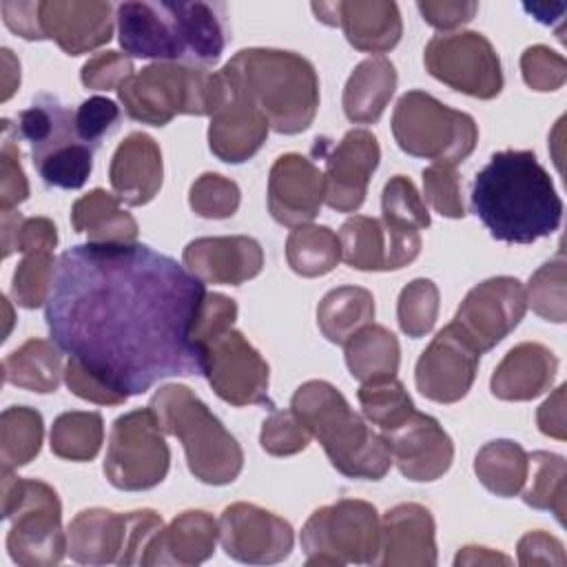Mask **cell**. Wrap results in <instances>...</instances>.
<instances>
[{
  "label": "cell",
  "instance_id": "obj_17",
  "mask_svg": "<svg viewBox=\"0 0 567 567\" xmlns=\"http://www.w3.org/2000/svg\"><path fill=\"white\" fill-rule=\"evenodd\" d=\"M217 75L219 100L210 115L208 146L217 159L226 164H241L261 148L270 124L224 66Z\"/></svg>",
  "mask_w": 567,
  "mask_h": 567
},
{
  "label": "cell",
  "instance_id": "obj_5",
  "mask_svg": "<svg viewBox=\"0 0 567 567\" xmlns=\"http://www.w3.org/2000/svg\"><path fill=\"white\" fill-rule=\"evenodd\" d=\"M148 408L159 427L182 441L188 470L197 481L228 485L239 476L244 467L241 445L188 385H162Z\"/></svg>",
  "mask_w": 567,
  "mask_h": 567
},
{
  "label": "cell",
  "instance_id": "obj_31",
  "mask_svg": "<svg viewBox=\"0 0 567 567\" xmlns=\"http://www.w3.org/2000/svg\"><path fill=\"white\" fill-rule=\"evenodd\" d=\"M75 233H84L91 244H133L137 221L120 206V199L104 188H93L71 208Z\"/></svg>",
  "mask_w": 567,
  "mask_h": 567
},
{
  "label": "cell",
  "instance_id": "obj_62",
  "mask_svg": "<svg viewBox=\"0 0 567 567\" xmlns=\"http://www.w3.org/2000/svg\"><path fill=\"white\" fill-rule=\"evenodd\" d=\"M20 84V62L9 49H2V102H7Z\"/></svg>",
  "mask_w": 567,
  "mask_h": 567
},
{
  "label": "cell",
  "instance_id": "obj_63",
  "mask_svg": "<svg viewBox=\"0 0 567 567\" xmlns=\"http://www.w3.org/2000/svg\"><path fill=\"white\" fill-rule=\"evenodd\" d=\"M22 215L16 210H2V257H9L16 252V239H18V228L22 224Z\"/></svg>",
  "mask_w": 567,
  "mask_h": 567
},
{
  "label": "cell",
  "instance_id": "obj_53",
  "mask_svg": "<svg viewBox=\"0 0 567 567\" xmlns=\"http://www.w3.org/2000/svg\"><path fill=\"white\" fill-rule=\"evenodd\" d=\"M117 120H120V106L109 97L93 95L84 100L75 111V133L80 142H84L95 151L102 137L115 131Z\"/></svg>",
  "mask_w": 567,
  "mask_h": 567
},
{
  "label": "cell",
  "instance_id": "obj_61",
  "mask_svg": "<svg viewBox=\"0 0 567 567\" xmlns=\"http://www.w3.org/2000/svg\"><path fill=\"white\" fill-rule=\"evenodd\" d=\"M496 563L509 565L512 558L505 554H498L489 547H476V545L463 547L454 558V565H496Z\"/></svg>",
  "mask_w": 567,
  "mask_h": 567
},
{
  "label": "cell",
  "instance_id": "obj_20",
  "mask_svg": "<svg viewBox=\"0 0 567 567\" xmlns=\"http://www.w3.org/2000/svg\"><path fill=\"white\" fill-rule=\"evenodd\" d=\"M323 204V171L299 155L286 153L275 159L268 175V210L284 226L310 224Z\"/></svg>",
  "mask_w": 567,
  "mask_h": 567
},
{
  "label": "cell",
  "instance_id": "obj_15",
  "mask_svg": "<svg viewBox=\"0 0 567 567\" xmlns=\"http://www.w3.org/2000/svg\"><path fill=\"white\" fill-rule=\"evenodd\" d=\"M217 523L221 549L239 563L272 565L292 551L295 534L290 523L259 505L233 503Z\"/></svg>",
  "mask_w": 567,
  "mask_h": 567
},
{
  "label": "cell",
  "instance_id": "obj_52",
  "mask_svg": "<svg viewBox=\"0 0 567 567\" xmlns=\"http://www.w3.org/2000/svg\"><path fill=\"white\" fill-rule=\"evenodd\" d=\"M523 80L534 91H556L567 80V62L565 58L543 44H534L520 55Z\"/></svg>",
  "mask_w": 567,
  "mask_h": 567
},
{
  "label": "cell",
  "instance_id": "obj_16",
  "mask_svg": "<svg viewBox=\"0 0 567 567\" xmlns=\"http://www.w3.org/2000/svg\"><path fill=\"white\" fill-rule=\"evenodd\" d=\"M481 352L452 321L421 352L414 370L416 390L436 403L461 401L476 377Z\"/></svg>",
  "mask_w": 567,
  "mask_h": 567
},
{
  "label": "cell",
  "instance_id": "obj_7",
  "mask_svg": "<svg viewBox=\"0 0 567 567\" xmlns=\"http://www.w3.org/2000/svg\"><path fill=\"white\" fill-rule=\"evenodd\" d=\"M2 470V518L11 520L7 551L22 567H51L66 554L62 505L55 489Z\"/></svg>",
  "mask_w": 567,
  "mask_h": 567
},
{
  "label": "cell",
  "instance_id": "obj_50",
  "mask_svg": "<svg viewBox=\"0 0 567 567\" xmlns=\"http://www.w3.org/2000/svg\"><path fill=\"white\" fill-rule=\"evenodd\" d=\"M423 202H427L439 215L461 219L465 215L461 197V177L454 166L430 164L423 168Z\"/></svg>",
  "mask_w": 567,
  "mask_h": 567
},
{
  "label": "cell",
  "instance_id": "obj_43",
  "mask_svg": "<svg viewBox=\"0 0 567 567\" xmlns=\"http://www.w3.org/2000/svg\"><path fill=\"white\" fill-rule=\"evenodd\" d=\"M58 272V261L49 248H29L22 252L11 281V297L22 308H40L49 301L53 281Z\"/></svg>",
  "mask_w": 567,
  "mask_h": 567
},
{
  "label": "cell",
  "instance_id": "obj_11",
  "mask_svg": "<svg viewBox=\"0 0 567 567\" xmlns=\"http://www.w3.org/2000/svg\"><path fill=\"white\" fill-rule=\"evenodd\" d=\"M164 430L151 408L126 412L113 421L104 456L109 483L124 492H140L159 485L171 465V450Z\"/></svg>",
  "mask_w": 567,
  "mask_h": 567
},
{
  "label": "cell",
  "instance_id": "obj_40",
  "mask_svg": "<svg viewBox=\"0 0 567 567\" xmlns=\"http://www.w3.org/2000/svg\"><path fill=\"white\" fill-rule=\"evenodd\" d=\"M51 452L64 461H91L104 441L100 412H64L53 421L49 436Z\"/></svg>",
  "mask_w": 567,
  "mask_h": 567
},
{
  "label": "cell",
  "instance_id": "obj_42",
  "mask_svg": "<svg viewBox=\"0 0 567 567\" xmlns=\"http://www.w3.org/2000/svg\"><path fill=\"white\" fill-rule=\"evenodd\" d=\"M359 403L363 416L381 430V434L399 427L416 408L396 377L365 381L359 392Z\"/></svg>",
  "mask_w": 567,
  "mask_h": 567
},
{
  "label": "cell",
  "instance_id": "obj_32",
  "mask_svg": "<svg viewBox=\"0 0 567 567\" xmlns=\"http://www.w3.org/2000/svg\"><path fill=\"white\" fill-rule=\"evenodd\" d=\"M4 381L31 390V392H55L60 377H64L62 354L55 341L29 339L2 361Z\"/></svg>",
  "mask_w": 567,
  "mask_h": 567
},
{
  "label": "cell",
  "instance_id": "obj_44",
  "mask_svg": "<svg viewBox=\"0 0 567 567\" xmlns=\"http://www.w3.org/2000/svg\"><path fill=\"white\" fill-rule=\"evenodd\" d=\"M33 164L44 184L66 190L82 188L93 171V148L73 140L33 157Z\"/></svg>",
  "mask_w": 567,
  "mask_h": 567
},
{
  "label": "cell",
  "instance_id": "obj_9",
  "mask_svg": "<svg viewBox=\"0 0 567 567\" xmlns=\"http://www.w3.org/2000/svg\"><path fill=\"white\" fill-rule=\"evenodd\" d=\"M162 529L164 520L153 509H82L66 527V554L82 565H146L151 543Z\"/></svg>",
  "mask_w": 567,
  "mask_h": 567
},
{
  "label": "cell",
  "instance_id": "obj_29",
  "mask_svg": "<svg viewBox=\"0 0 567 567\" xmlns=\"http://www.w3.org/2000/svg\"><path fill=\"white\" fill-rule=\"evenodd\" d=\"M175 16L179 38L186 53V64L204 66L219 60L228 42L226 9L217 2H168Z\"/></svg>",
  "mask_w": 567,
  "mask_h": 567
},
{
  "label": "cell",
  "instance_id": "obj_35",
  "mask_svg": "<svg viewBox=\"0 0 567 567\" xmlns=\"http://www.w3.org/2000/svg\"><path fill=\"white\" fill-rule=\"evenodd\" d=\"M346 363L354 379L361 383L396 377L401 348L396 337L377 323L363 326L346 341Z\"/></svg>",
  "mask_w": 567,
  "mask_h": 567
},
{
  "label": "cell",
  "instance_id": "obj_54",
  "mask_svg": "<svg viewBox=\"0 0 567 567\" xmlns=\"http://www.w3.org/2000/svg\"><path fill=\"white\" fill-rule=\"evenodd\" d=\"M133 75V62L126 53L120 51H102L89 58L80 71V80L86 89L109 91L115 89Z\"/></svg>",
  "mask_w": 567,
  "mask_h": 567
},
{
  "label": "cell",
  "instance_id": "obj_12",
  "mask_svg": "<svg viewBox=\"0 0 567 567\" xmlns=\"http://www.w3.org/2000/svg\"><path fill=\"white\" fill-rule=\"evenodd\" d=\"M423 62L432 78L465 95L492 100L503 89L498 53L478 31L434 35L425 47Z\"/></svg>",
  "mask_w": 567,
  "mask_h": 567
},
{
  "label": "cell",
  "instance_id": "obj_51",
  "mask_svg": "<svg viewBox=\"0 0 567 567\" xmlns=\"http://www.w3.org/2000/svg\"><path fill=\"white\" fill-rule=\"evenodd\" d=\"M16 126L2 120V148H0V208L13 210L29 197V182L20 164V148L13 140Z\"/></svg>",
  "mask_w": 567,
  "mask_h": 567
},
{
  "label": "cell",
  "instance_id": "obj_19",
  "mask_svg": "<svg viewBox=\"0 0 567 567\" xmlns=\"http://www.w3.org/2000/svg\"><path fill=\"white\" fill-rule=\"evenodd\" d=\"M390 445L392 463L416 483L441 478L454 461V443L441 423L423 412H412L399 427L383 434Z\"/></svg>",
  "mask_w": 567,
  "mask_h": 567
},
{
  "label": "cell",
  "instance_id": "obj_56",
  "mask_svg": "<svg viewBox=\"0 0 567 567\" xmlns=\"http://www.w3.org/2000/svg\"><path fill=\"white\" fill-rule=\"evenodd\" d=\"M64 383L66 388L91 403L97 405H122L124 399L120 394H115L111 388H106L97 377H93L89 370H84L78 361L69 359L64 365Z\"/></svg>",
  "mask_w": 567,
  "mask_h": 567
},
{
  "label": "cell",
  "instance_id": "obj_39",
  "mask_svg": "<svg viewBox=\"0 0 567 567\" xmlns=\"http://www.w3.org/2000/svg\"><path fill=\"white\" fill-rule=\"evenodd\" d=\"M44 436L42 414L27 405H11L0 416L2 470H18L33 461Z\"/></svg>",
  "mask_w": 567,
  "mask_h": 567
},
{
  "label": "cell",
  "instance_id": "obj_21",
  "mask_svg": "<svg viewBox=\"0 0 567 567\" xmlns=\"http://www.w3.org/2000/svg\"><path fill=\"white\" fill-rule=\"evenodd\" d=\"M113 7L109 2L44 0L38 2L42 40H53L64 53L80 55L106 44L113 35Z\"/></svg>",
  "mask_w": 567,
  "mask_h": 567
},
{
  "label": "cell",
  "instance_id": "obj_28",
  "mask_svg": "<svg viewBox=\"0 0 567 567\" xmlns=\"http://www.w3.org/2000/svg\"><path fill=\"white\" fill-rule=\"evenodd\" d=\"M219 523L204 509L182 512L151 543L146 565H199L215 551Z\"/></svg>",
  "mask_w": 567,
  "mask_h": 567
},
{
  "label": "cell",
  "instance_id": "obj_59",
  "mask_svg": "<svg viewBox=\"0 0 567 567\" xmlns=\"http://www.w3.org/2000/svg\"><path fill=\"white\" fill-rule=\"evenodd\" d=\"M565 390L567 385L560 383L551 394L549 399L538 408L536 412V423H538V430L545 434V436H551V439H558V441H565L567 439V421H565Z\"/></svg>",
  "mask_w": 567,
  "mask_h": 567
},
{
  "label": "cell",
  "instance_id": "obj_46",
  "mask_svg": "<svg viewBox=\"0 0 567 567\" xmlns=\"http://www.w3.org/2000/svg\"><path fill=\"white\" fill-rule=\"evenodd\" d=\"M381 213V221L392 228L423 230L430 226V213L423 195H419L414 182L405 175H394L383 186Z\"/></svg>",
  "mask_w": 567,
  "mask_h": 567
},
{
  "label": "cell",
  "instance_id": "obj_23",
  "mask_svg": "<svg viewBox=\"0 0 567 567\" xmlns=\"http://www.w3.org/2000/svg\"><path fill=\"white\" fill-rule=\"evenodd\" d=\"M317 20L341 27L346 40L363 53H385L401 40L403 24L396 2L385 0H348L312 2Z\"/></svg>",
  "mask_w": 567,
  "mask_h": 567
},
{
  "label": "cell",
  "instance_id": "obj_37",
  "mask_svg": "<svg viewBox=\"0 0 567 567\" xmlns=\"http://www.w3.org/2000/svg\"><path fill=\"white\" fill-rule=\"evenodd\" d=\"M288 266L301 277H321L341 261L339 235L328 226H295L286 239Z\"/></svg>",
  "mask_w": 567,
  "mask_h": 567
},
{
  "label": "cell",
  "instance_id": "obj_41",
  "mask_svg": "<svg viewBox=\"0 0 567 567\" xmlns=\"http://www.w3.org/2000/svg\"><path fill=\"white\" fill-rule=\"evenodd\" d=\"M341 259L357 270H385L388 237L381 219L354 215L339 230Z\"/></svg>",
  "mask_w": 567,
  "mask_h": 567
},
{
  "label": "cell",
  "instance_id": "obj_13",
  "mask_svg": "<svg viewBox=\"0 0 567 567\" xmlns=\"http://www.w3.org/2000/svg\"><path fill=\"white\" fill-rule=\"evenodd\" d=\"M202 359L204 377L221 401L235 408H275L268 396L270 368L239 330L228 328L202 343Z\"/></svg>",
  "mask_w": 567,
  "mask_h": 567
},
{
  "label": "cell",
  "instance_id": "obj_24",
  "mask_svg": "<svg viewBox=\"0 0 567 567\" xmlns=\"http://www.w3.org/2000/svg\"><path fill=\"white\" fill-rule=\"evenodd\" d=\"M184 266L204 284L239 286L264 268V250L246 235L199 237L184 248Z\"/></svg>",
  "mask_w": 567,
  "mask_h": 567
},
{
  "label": "cell",
  "instance_id": "obj_33",
  "mask_svg": "<svg viewBox=\"0 0 567 567\" xmlns=\"http://www.w3.org/2000/svg\"><path fill=\"white\" fill-rule=\"evenodd\" d=\"M374 319V297L361 286H339L323 295L317 308V323L330 343L346 341Z\"/></svg>",
  "mask_w": 567,
  "mask_h": 567
},
{
  "label": "cell",
  "instance_id": "obj_55",
  "mask_svg": "<svg viewBox=\"0 0 567 567\" xmlns=\"http://www.w3.org/2000/svg\"><path fill=\"white\" fill-rule=\"evenodd\" d=\"M237 319V303L219 292H206L197 321H195V330H193V339L199 343H206L208 339H213L215 334L233 328Z\"/></svg>",
  "mask_w": 567,
  "mask_h": 567
},
{
  "label": "cell",
  "instance_id": "obj_48",
  "mask_svg": "<svg viewBox=\"0 0 567 567\" xmlns=\"http://www.w3.org/2000/svg\"><path fill=\"white\" fill-rule=\"evenodd\" d=\"M239 195V186L233 179L219 173H204L193 182L188 204L199 217L226 219L237 213Z\"/></svg>",
  "mask_w": 567,
  "mask_h": 567
},
{
  "label": "cell",
  "instance_id": "obj_1",
  "mask_svg": "<svg viewBox=\"0 0 567 567\" xmlns=\"http://www.w3.org/2000/svg\"><path fill=\"white\" fill-rule=\"evenodd\" d=\"M204 281L144 244H78L58 259L47 326L62 352L124 401L204 374L193 339Z\"/></svg>",
  "mask_w": 567,
  "mask_h": 567
},
{
  "label": "cell",
  "instance_id": "obj_27",
  "mask_svg": "<svg viewBox=\"0 0 567 567\" xmlns=\"http://www.w3.org/2000/svg\"><path fill=\"white\" fill-rule=\"evenodd\" d=\"M556 372V354L538 341H525L503 357L489 388L501 401H532L551 388Z\"/></svg>",
  "mask_w": 567,
  "mask_h": 567
},
{
  "label": "cell",
  "instance_id": "obj_45",
  "mask_svg": "<svg viewBox=\"0 0 567 567\" xmlns=\"http://www.w3.org/2000/svg\"><path fill=\"white\" fill-rule=\"evenodd\" d=\"M527 306L545 321L563 323L567 319V288H565V257L558 252L543 264L525 288Z\"/></svg>",
  "mask_w": 567,
  "mask_h": 567
},
{
  "label": "cell",
  "instance_id": "obj_8",
  "mask_svg": "<svg viewBox=\"0 0 567 567\" xmlns=\"http://www.w3.org/2000/svg\"><path fill=\"white\" fill-rule=\"evenodd\" d=\"M392 135L399 148L432 164L456 166L470 157L478 142L472 115L454 111L425 91H408L392 113Z\"/></svg>",
  "mask_w": 567,
  "mask_h": 567
},
{
  "label": "cell",
  "instance_id": "obj_4",
  "mask_svg": "<svg viewBox=\"0 0 567 567\" xmlns=\"http://www.w3.org/2000/svg\"><path fill=\"white\" fill-rule=\"evenodd\" d=\"M224 69L266 115L272 131L295 135L306 131L319 109V78L299 53L281 49H241Z\"/></svg>",
  "mask_w": 567,
  "mask_h": 567
},
{
  "label": "cell",
  "instance_id": "obj_36",
  "mask_svg": "<svg viewBox=\"0 0 567 567\" xmlns=\"http://www.w3.org/2000/svg\"><path fill=\"white\" fill-rule=\"evenodd\" d=\"M529 470V454L509 439H498L485 443L476 458H474V472L483 487L501 498L516 496L525 481Z\"/></svg>",
  "mask_w": 567,
  "mask_h": 567
},
{
  "label": "cell",
  "instance_id": "obj_30",
  "mask_svg": "<svg viewBox=\"0 0 567 567\" xmlns=\"http://www.w3.org/2000/svg\"><path fill=\"white\" fill-rule=\"evenodd\" d=\"M396 89V69L383 55H372L354 66L343 89V113L354 124H372L385 111Z\"/></svg>",
  "mask_w": 567,
  "mask_h": 567
},
{
  "label": "cell",
  "instance_id": "obj_26",
  "mask_svg": "<svg viewBox=\"0 0 567 567\" xmlns=\"http://www.w3.org/2000/svg\"><path fill=\"white\" fill-rule=\"evenodd\" d=\"M109 177L120 202L126 206L148 204L159 193L164 177L157 142L142 131L126 135L113 153Z\"/></svg>",
  "mask_w": 567,
  "mask_h": 567
},
{
  "label": "cell",
  "instance_id": "obj_38",
  "mask_svg": "<svg viewBox=\"0 0 567 567\" xmlns=\"http://www.w3.org/2000/svg\"><path fill=\"white\" fill-rule=\"evenodd\" d=\"M527 485H523V501L534 509H547L556 520L565 523L567 503V465L560 454L534 452L529 456Z\"/></svg>",
  "mask_w": 567,
  "mask_h": 567
},
{
  "label": "cell",
  "instance_id": "obj_49",
  "mask_svg": "<svg viewBox=\"0 0 567 567\" xmlns=\"http://www.w3.org/2000/svg\"><path fill=\"white\" fill-rule=\"evenodd\" d=\"M312 434L292 410H270L261 425L259 443L272 456H292L308 447Z\"/></svg>",
  "mask_w": 567,
  "mask_h": 567
},
{
  "label": "cell",
  "instance_id": "obj_6",
  "mask_svg": "<svg viewBox=\"0 0 567 567\" xmlns=\"http://www.w3.org/2000/svg\"><path fill=\"white\" fill-rule=\"evenodd\" d=\"M126 115L164 126L175 115H213L219 100V75L184 62H153L117 86Z\"/></svg>",
  "mask_w": 567,
  "mask_h": 567
},
{
  "label": "cell",
  "instance_id": "obj_2",
  "mask_svg": "<svg viewBox=\"0 0 567 567\" xmlns=\"http://www.w3.org/2000/svg\"><path fill=\"white\" fill-rule=\"evenodd\" d=\"M470 199L489 235L507 244L547 237L563 219V199L534 151L494 153L476 173Z\"/></svg>",
  "mask_w": 567,
  "mask_h": 567
},
{
  "label": "cell",
  "instance_id": "obj_58",
  "mask_svg": "<svg viewBox=\"0 0 567 567\" xmlns=\"http://www.w3.org/2000/svg\"><path fill=\"white\" fill-rule=\"evenodd\" d=\"M416 7L423 20L439 31H452L470 22L478 11V2H465V0H443V2L425 0V2H419Z\"/></svg>",
  "mask_w": 567,
  "mask_h": 567
},
{
  "label": "cell",
  "instance_id": "obj_57",
  "mask_svg": "<svg viewBox=\"0 0 567 567\" xmlns=\"http://www.w3.org/2000/svg\"><path fill=\"white\" fill-rule=\"evenodd\" d=\"M518 563L523 567L529 565H565V547L563 543L543 532V529H534L527 532L520 540H518Z\"/></svg>",
  "mask_w": 567,
  "mask_h": 567
},
{
  "label": "cell",
  "instance_id": "obj_10",
  "mask_svg": "<svg viewBox=\"0 0 567 567\" xmlns=\"http://www.w3.org/2000/svg\"><path fill=\"white\" fill-rule=\"evenodd\" d=\"M379 540V512L372 503L359 498L323 505L301 527V549L308 565H374Z\"/></svg>",
  "mask_w": 567,
  "mask_h": 567
},
{
  "label": "cell",
  "instance_id": "obj_22",
  "mask_svg": "<svg viewBox=\"0 0 567 567\" xmlns=\"http://www.w3.org/2000/svg\"><path fill=\"white\" fill-rule=\"evenodd\" d=\"M117 38L128 58L184 62V47L168 0L122 2L117 7Z\"/></svg>",
  "mask_w": 567,
  "mask_h": 567
},
{
  "label": "cell",
  "instance_id": "obj_34",
  "mask_svg": "<svg viewBox=\"0 0 567 567\" xmlns=\"http://www.w3.org/2000/svg\"><path fill=\"white\" fill-rule=\"evenodd\" d=\"M16 135L31 144V157H38L60 144L80 140L75 133V113L53 95H38L29 109L18 115Z\"/></svg>",
  "mask_w": 567,
  "mask_h": 567
},
{
  "label": "cell",
  "instance_id": "obj_47",
  "mask_svg": "<svg viewBox=\"0 0 567 567\" xmlns=\"http://www.w3.org/2000/svg\"><path fill=\"white\" fill-rule=\"evenodd\" d=\"M439 317V288L432 279H414L410 281L401 295H399V303H396V319L401 330L412 337L419 339L423 334H427Z\"/></svg>",
  "mask_w": 567,
  "mask_h": 567
},
{
  "label": "cell",
  "instance_id": "obj_3",
  "mask_svg": "<svg viewBox=\"0 0 567 567\" xmlns=\"http://www.w3.org/2000/svg\"><path fill=\"white\" fill-rule=\"evenodd\" d=\"M290 410L343 476L381 481L388 474L392 465L388 439L374 432L332 383L321 379L301 383L292 394Z\"/></svg>",
  "mask_w": 567,
  "mask_h": 567
},
{
  "label": "cell",
  "instance_id": "obj_25",
  "mask_svg": "<svg viewBox=\"0 0 567 567\" xmlns=\"http://www.w3.org/2000/svg\"><path fill=\"white\" fill-rule=\"evenodd\" d=\"M434 518L419 503H401L381 518L377 565L385 567H432L436 565Z\"/></svg>",
  "mask_w": 567,
  "mask_h": 567
},
{
  "label": "cell",
  "instance_id": "obj_18",
  "mask_svg": "<svg viewBox=\"0 0 567 567\" xmlns=\"http://www.w3.org/2000/svg\"><path fill=\"white\" fill-rule=\"evenodd\" d=\"M323 159V202L337 213H354L363 204L368 182L381 159L377 137L365 128H352Z\"/></svg>",
  "mask_w": 567,
  "mask_h": 567
},
{
  "label": "cell",
  "instance_id": "obj_14",
  "mask_svg": "<svg viewBox=\"0 0 567 567\" xmlns=\"http://www.w3.org/2000/svg\"><path fill=\"white\" fill-rule=\"evenodd\" d=\"M525 310V286L516 277H489L465 295L454 323L483 354L520 323Z\"/></svg>",
  "mask_w": 567,
  "mask_h": 567
},
{
  "label": "cell",
  "instance_id": "obj_60",
  "mask_svg": "<svg viewBox=\"0 0 567 567\" xmlns=\"http://www.w3.org/2000/svg\"><path fill=\"white\" fill-rule=\"evenodd\" d=\"M2 20L4 24L24 40H42L38 27V2H2Z\"/></svg>",
  "mask_w": 567,
  "mask_h": 567
}]
</instances>
